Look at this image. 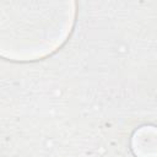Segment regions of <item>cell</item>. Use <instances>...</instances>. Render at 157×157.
<instances>
[{"mask_svg": "<svg viewBox=\"0 0 157 157\" xmlns=\"http://www.w3.org/2000/svg\"><path fill=\"white\" fill-rule=\"evenodd\" d=\"M132 150L139 157H157V128L144 126L132 136Z\"/></svg>", "mask_w": 157, "mask_h": 157, "instance_id": "cell-1", "label": "cell"}]
</instances>
